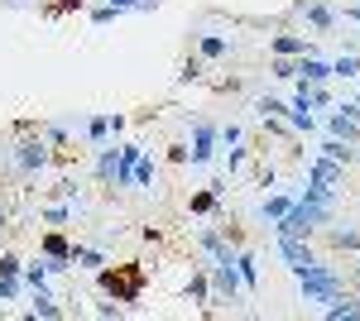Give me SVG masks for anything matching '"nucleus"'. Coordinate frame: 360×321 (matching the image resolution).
Returning <instances> with one entry per match:
<instances>
[{"instance_id": "f257e3e1", "label": "nucleus", "mask_w": 360, "mask_h": 321, "mask_svg": "<svg viewBox=\"0 0 360 321\" xmlns=\"http://www.w3.org/2000/svg\"><path fill=\"white\" fill-rule=\"evenodd\" d=\"M96 278V288L101 293H111L115 302H139V293H144V283H149V273H144V264H106L91 273Z\"/></svg>"}, {"instance_id": "f03ea898", "label": "nucleus", "mask_w": 360, "mask_h": 321, "mask_svg": "<svg viewBox=\"0 0 360 321\" xmlns=\"http://www.w3.org/2000/svg\"><path fill=\"white\" fill-rule=\"evenodd\" d=\"M10 163H15V173H25V178H39V173H49L58 163V149L44 139V134L34 130L29 139H20L15 149H10Z\"/></svg>"}, {"instance_id": "7ed1b4c3", "label": "nucleus", "mask_w": 360, "mask_h": 321, "mask_svg": "<svg viewBox=\"0 0 360 321\" xmlns=\"http://www.w3.org/2000/svg\"><path fill=\"white\" fill-rule=\"evenodd\" d=\"M298 293H303V302H317V307H327L332 297L346 293V283H341V273H336L332 264H307L303 273H298Z\"/></svg>"}, {"instance_id": "20e7f679", "label": "nucleus", "mask_w": 360, "mask_h": 321, "mask_svg": "<svg viewBox=\"0 0 360 321\" xmlns=\"http://www.w3.org/2000/svg\"><path fill=\"white\" fill-rule=\"evenodd\" d=\"M207 278H212V288L221 293V302H245V283H240V273H236V259H226V264H207Z\"/></svg>"}, {"instance_id": "39448f33", "label": "nucleus", "mask_w": 360, "mask_h": 321, "mask_svg": "<svg viewBox=\"0 0 360 321\" xmlns=\"http://www.w3.org/2000/svg\"><path fill=\"white\" fill-rule=\"evenodd\" d=\"M217 139H221V130H217L212 120H193V149H188V163H193V168H207V163L217 159Z\"/></svg>"}, {"instance_id": "423d86ee", "label": "nucleus", "mask_w": 360, "mask_h": 321, "mask_svg": "<svg viewBox=\"0 0 360 321\" xmlns=\"http://www.w3.org/2000/svg\"><path fill=\"white\" fill-rule=\"evenodd\" d=\"M39 254L49 259V268H53V273L72 268V244H68V235H63V230H44V240H39Z\"/></svg>"}, {"instance_id": "0eeeda50", "label": "nucleus", "mask_w": 360, "mask_h": 321, "mask_svg": "<svg viewBox=\"0 0 360 321\" xmlns=\"http://www.w3.org/2000/svg\"><path fill=\"white\" fill-rule=\"evenodd\" d=\"M278 120H283L288 130H298V134H312V130H317V115H312V106H307L298 91H293V101L283 106V115H278Z\"/></svg>"}, {"instance_id": "6e6552de", "label": "nucleus", "mask_w": 360, "mask_h": 321, "mask_svg": "<svg viewBox=\"0 0 360 321\" xmlns=\"http://www.w3.org/2000/svg\"><path fill=\"white\" fill-rule=\"evenodd\" d=\"M278 254L288 259V268H293V273H303L307 264H317L312 244H307V240H298V235H278Z\"/></svg>"}, {"instance_id": "1a4fd4ad", "label": "nucleus", "mask_w": 360, "mask_h": 321, "mask_svg": "<svg viewBox=\"0 0 360 321\" xmlns=\"http://www.w3.org/2000/svg\"><path fill=\"white\" fill-rule=\"evenodd\" d=\"M298 10H303V20H307L312 29H317V34H332L336 20H341V15H336L327 0H298Z\"/></svg>"}, {"instance_id": "9d476101", "label": "nucleus", "mask_w": 360, "mask_h": 321, "mask_svg": "<svg viewBox=\"0 0 360 321\" xmlns=\"http://www.w3.org/2000/svg\"><path fill=\"white\" fill-rule=\"evenodd\" d=\"M269 53H274V58H307V53H312V44H307V34H288V29H283V34L269 39Z\"/></svg>"}, {"instance_id": "9b49d317", "label": "nucleus", "mask_w": 360, "mask_h": 321, "mask_svg": "<svg viewBox=\"0 0 360 321\" xmlns=\"http://www.w3.org/2000/svg\"><path fill=\"white\" fill-rule=\"evenodd\" d=\"M307 178H312V183H327V188H341V183H346V168L332 163L327 154H317V159L307 163Z\"/></svg>"}, {"instance_id": "f8f14e48", "label": "nucleus", "mask_w": 360, "mask_h": 321, "mask_svg": "<svg viewBox=\"0 0 360 321\" xmlns=\"http://www.w3.org/2000/svg\"><path fill=\"white\" fill-rule=\"evenodd\" d=\"M144 144H120V163H115V188H135V163Z\"/></svg>"}, {"instance_id": "ddd939ff", "label": "nucleus", "mask_w": 360, "mask_h": 321, "mask_svg": "<svg viewBox=\"0 0 360 321\" xmlns=\"http://www.w3.org/2000/svg\"><path fill=\"white\" fill-rule=\"evenodd\" d=\"M226 197V183H212V188H202V192H193V202H188V211L193 216H212L217 211V202Z\"/></svg>"}, {"instance_id": "4468645a", "label": "nucleus", "mask_w": 360, "mask_h": 321, "mask_svg": "<svg viewBox=\"0 0 360 321\" xmlns=\"http://www.w3.org/2000/svg\"><path fill=\"white\" fill-rule=\"evenodd\" d=\"M231 53V39L226 34H197V58L202 63H217V58Z\"/></svg>"}, {"instance_id": "2eb2a0df", "label": "nucleus", "mask_w": 360, "mask_h": 321, "mask_svg": "<svg viewBox=\"0 0 360 321\" xmlns=\"http://www.w3.org/2000/svg\"><path fill=\"white\" fill-rule=\"evenodd\" d=\"M322 154H327L332 163H341V168H351V163L360 159L356 144H346V139H336V134H327V139H322Z\"/></svg>"}, {"instance_id": "dca6fc26", "label": "nucleus", "mask_w": 360, "mask_h": 321, "mask_svg": "<svg viewBox=\"0 0 360 321\" xmlns=\"http://www.w3.org/2000/svg\"><path fill=\"white\" fill-rule=\"evenodd\" d=\"M115 163H120V144H96V178L101 183H115Z\"/></svg>"}, {"instance_id": "f3484780", "label": "nucleus", "mask_w": 360, "mask_h": 321, "mask_svg": "<svg viewBox=\"0 0 360 321\" xmlns=\"http://www.w3.org/2000/svg\"><path fill=\"white\" fill-rule=\"evenodd\" d=\"M111 259L96 249V244H72V268H82V273H96V268H106Z\"/></svg>"}, {"instance_id": "a211bd4d", "label": "nucleus", "mask_w": 360, "mask_h": 321, "mask_svg": "<svg viewBox=\"0 0 360 321\" xmlns=\"http://www.w3.org/2000/svg\"><path fill=\"white\" fill-rule=\"evenodd\" d=\"M298 81H332V63H322L317 53H307V58H298Z\"/></svg>"}, {"instance_id": "6ab92c4d", "label": "nucleus", "mask_w": 360, "mask_h": 321, "mask_svg": "<svg viewBox=\"0 0 360 321\" xmlns=\"http://www.w3.org/2000/svg\"><path fill=\"white\" fill-rule=\"evenodd\" d=\"M236 273H240L245 293H259V259H255L250 249H236Z\"/></svg>"}, {"instance_id": "aec40b11", "label": "nucleus", "mask_w": 360, "mask_h": 321, "mask_svg": "<svg viewBox=\"0 0 360 321\" xmlns=\"http://www.w3.org/2000/svg\"><path fill=\"white\" fill-rule=\"evenodd\" d=\"M327 130H332L336 139H346V144H360V125L346 110H332V115H327Z\"/></svg>"}, {"instance_id": "412c9836", "label": "nucleus", "mask_w": 360, "mask_h": 321, "mask_svg": "<svg viewBox=\"0 0 360 321\" xmlns=\"http://www.w3.org/2000/svg\"><path fill=\"white\" fill-rule=\"evenodd\" d=\"M49 278H53V268H49V259H44V254H39L34 264H25V273H20V283H25L29 293H34V288H49Z\"/></svg>"}, {"instance_id": "4be33fe9", "label": "nucleus", "mask_w": 360, "mask_h": 321, "mask_svg": "<svg viewBox=\"0 0 360 321\" xmlns=\"http://www.w3.org/2000/svg\"><path fill=\"white\" fill-rule=\"evenodd\" d=\"M183 293L193 297L197 307H207V297H212V278H207V264H197V268H193V278H188V288H183Z\"/></svg>"}, {"instance_id": "5701e85b", "label": "nucleus", "mask_w": 360, "mask_h": 321, "mask_svg": "<svg viewBox=\"0 0 360 321\" xmlns=\"http://www.w3.org/2000/svg\"><path fill=\"white\" fill-rule=\"evenodd\" d=\"M293 202H298V197H293V192H269V197H264V202H259V216H264V221H278V216L288 211V207H293Z\"/></svg>"}, {"instance_id": "b1692460", "label": "nucleus", "mask_w": 360, "mask_h": 321, "mask_svg": "<svg viewBox=\"0 0 360 321\" xmlns=\"http://www.w3.org/2000/svg\"><path fill=\"white\" fill-rule=\"evenodd\" d=\"M29 317L58 321V317H63V307H58V302H53V293H49V288H34V307H29Z\"/></svg>"}, {"instance_id": "393cba45", "label": "nucleus", "mask_w": 360, "mask_h": 321, "mask_svg": "<svg viewBox=\"0 0 360 321\" xmlns=\"http://www.w3.org/2000/svg\"><path fill=\"white\" fill-rule=\"evenodd\" d=\"M327 317H332V321L360 317V297H351V293H341V297H332V302H327Z\"/></svg>"}, {"instance_id": "a878e982", "label": "nucleus", "mask_w": 360, "mask_h": 321, "mask_svg": "<svg viewBox=\"0 0 360 321\" xmlns=\"http://www.w3.org/2000/svg\"><path fill=\"white\" fill-rule=\"evenodd\" d=\"M303 202H317V207H332V211H336V188H327V183H312V178H307Z\"/></svg>"}, {"instance_id": "bb28decb", "label": "nucleus", "mask_w": 360, "mask_h": 321, "mask_svg": "<svg viewBox=\"0 0 360 321\" xmlns=\"http://www.w3.org/2000/svg\"><path fill=\"white\" fill-rule=\"evenodd\" d=\"M332 77H346V81H356L360 77V53H341L332 63Z\"/></svg>"}, {"instance_id": "cd10ccee", "label": "nucleus", "mask_w": 360, "mask_h": 321, "mask_svg": "<svg viewBox=\"0 0 360 321\" xmlns=\"http://www.w3.org/2000/svg\"><path fill=\"white\" fill-rule=\"evenodd\" d=\"M269 72H274L278 81H293V77H298V58H274V63H269Z\"/></svg>"}, {"instance_id": "c85d7f7f", "label": "nucleus", "mask_w": 360, "mask_h": 321, "mask_svg": "<svg viewBox=\"0 0 360 321\" xmlns=\"http://www.w3.org/2000/svg\"><path fill=\"white\" fill-rule=\"evenodd\" d=\"M154 168H159V163L149 159V154H139V163H135V188H149V183H154Z\"/></svg>"}, {"instance_id": "c756f323", "label": "nucleus", "mask_w": 360, "mask_h": 321, "mask_svg": "<svg viewBox=\"0 0 360 321\" xmlns=\"http://www.w3.org/2000/svg\"><path fill=\"white\" fill-rule=\"evenodd\" d=\"M125 10H115L111 0H101V5H91V25H111V20H120Z\"/></svg>"}, {"instance_id": "7c9ffc66", "label": "nucleus", "mask_w": 360, "mask_h": 321, "mask_svg": "<svg viewBox=\"0 0 360 321\" xmlns=\"http://www.w3.org/2000/svg\"><path fill=\"white\" fill-rule=\"evenodd\" d=\"M44 221H49V225H68V221H72V202H53V207L44 211Z\"/></svg>"}, {"instance_id": "2f4dec72", "label": "nucleus", "mask_w": 360, "mask_h": 321, "mask_svg": "<svg viewBox=\"0 0 360 321\" xmlns=\"http://www.w3.org/2000/svg\"><path fill=\"white\" fill-rule=\"evenodd\" d=\"M332 244H336V249H351V254H360V230H332Z\"/></svg>"}, {"instance_id": "473e14b6", "label": "nucleus", "mask_w": 360, "mask_h": 321, "mask_svg": "<svg viewBox=\"0 0 360 321\" xmlns=\"http://www.w3.org/2000/svg\"><path fill=\"white\" fill-rule=\"evenodd\" d=\"M283 106H288V101H278V96H259V101H255L259 120H269V115H283Z\"/></svg>"}, {"instance_id": "72a5a7b5", "label": "nucleus", "mask_w": 360, "mask_h": 321, "mask_svg": "<svg viewBox=\"0 0 360 321\" xmlns=\"http://www.w3.org/2000/svg\"><path fill=\"white\" fill-rule=\"evenodd\" d=\"M25 273V259L20 254H0V278H20Z\"/></svg>"}, {"instance_id": "f704fd0d", "label": "nucleus", "mask_w": 360, "mask_h": 321, "mask_svg": "<svg viewBox=\"0 0 360 321\" xmlns=\"http://www.w3.org/2000/svg\"><path fill=\"white\" fill-rule=\"evenodd\" d=\"M178 81H202V58H188V63L178 67Z\"/></svg>"}, {"instance_id": "c9c22d12", "label": "nucleus", "mask_w": 360, "mask_h": 321, "mask_svg": "<svg viewBox=\"0 0 360 321\" xmlns=\"http://www.w3.org/2000/svg\"><path fill=\"white\" fill-rule=\"evenodd\" d=\"M115 10H159V0H111Z\"/></svg>"}, {"instance_id": "e433bc0d", "label": "nucleus", "mask_w": 360, "mask_h": 321, "mask_svg": "<svg viewBox=\"0 0 360 321\" xmlns=\"http://www.w3.org/2000/svg\"><path fill=\"white\" fill-rule=\"evenodd\" d=\"M20 297V278H0V302H15Z\"/></svg>"}, {"instance_id": "4c0bfd02", "label": "nucleus", "mask_w": 360, "mask_h": 321, "mask_svg": "<svg viewBox=\"0 0 360 321\" xmlns=\"http://www.w3.org/2000/svg\"><path fill=\"white\" fill-rule=\"evenodd\" d=\"M72 10H82V0H53L49 5V15H72Z\"/></svg>"}, {"instance_id": "58836bf2", "label": "nucleus", "mask_w": 360, "mask_h": 321, "mask_svg": "<svg viewBox=\"0 0 360 321\" xmlns=\"http://www.w3.org/2000/svg\"><path fill=\"white\" fill-rule=\"evenodd\" d=\"M240 168H245V149H236V144H231V159H226V173H240Z\"/></svg>"}, {"instance_id": "ea45409f", "label": "nucleus", "mask_w": 360, "mask_h": 321, "mask_svg": "<svg viewBox=\"0 0 360 321\" xmlns=\"http://www.w3.org/2000/svg\"><path fill=\"white\" fill-rule=\"evenodd\" d=\"M96 317H106V321H111V317H125V307H120V302H101V307H96Z\"/></svg>"}, {"instance_id": "a19ab883", "label": "nucleus", "mask_w": 360, "mask_h": 321, "mask_svg": "<svg viewBox=\"0 0 360 321\" xmlns=\"http://www.w3.org/2000/svg\"><path fill=\"white\" fill-rule=\"evenodd\" d=\"M125 125H130V120H125L120 110H111V139H120V134H125Z\"/></svg>"}, {"instance_id": "79ce46f5", "label": "nucleus", "mask_w": 360, "mask_h": 321, "mask_svg": "<svg viewBox=\"0 0 360 321\" xmlns=\"http://www.w3.org/2000/svg\"><path fill=\"white\" fill-rule=\"evenodd\" d=\"M168 163H188V144H168Z\"/></svg>"}, {"instance_id": "37998d69", "label": "nucleus", "mask_w": 360, "mask_h": 321, "mask_svg": "<svg viewBox=\"0 0 360 321\" xmlns=\"http://www.w3.org/2000/svg\"><path fill=\"white\" fill-rule=\"evenodd\" d=\"M221 144H226V149H231V144H240V125H226V130H221Z\"/></svg>"}, {"instance_id": "c03bdc74", "label": "nucleus", "mask_w": 360, "mask_h": 321, "mask_svg": "<svg viewBox=\"0 0 360 321\" xmlns=\"http://www.w3.org/2000/svg\"><path fill=\"white\" fill-rule=\"evenodd\" d=\"M5 225H10V211H5V207H0V230H5Z\"/></svg>"}, {"instance_id": "a18cd8bd", "label": "nucleus", "mask_w": 360, "mask_h": 321, "mask_svg": "<svg viewBox=\"0 0 360 321\" xmlns=\"http://www.w3.org/2000/svg\"><path fill=\"white\" fill-rule=\"evenodd\" d=\"M5 5H25V0H5Z\"/></svg>"}, {"instance_id": "49530a36", "label": "nucleus", "mask_w": 360, "mask_h": 321, "mask_svg": "<svg viewBox=\"0 0 360 321\" xmlns=\"http://www.w3.org/2000/svg\"><path fill=\"white\" fill-rule=\"evenodd\" d=\"M356 106H360V91H356Z\"/></svg>"}, {"instance_id": "de8ad7c7", "label": "nucleus", "mask_w": 360, "mask_h": 321, "mask_svg": "<svg viewBox=\"0 0 360 321\" xmlns=\"http://www.w3.org/2000/svg\"><path fill=\"white\" fill-rule=\"evenodd\" d=\"M356 5H360V0H356Z\"/></svg>"}]
</instances>
